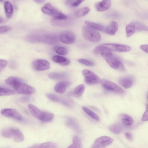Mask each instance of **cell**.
Masks as SVG:
<instances>
[{"mask_svg": "<svg viewBox=\"0 0 148 148\" xmlns=\"http://www.w3.org/2000/svg\"><path fill=\"white\" fill-rule=\"evenodd\" d=\"M113 141V139L110 137L106 136H102L95 140L92 148H104L110 145Z\"/></svg>", "mask_w": 148, "mask_h": 148, "instance_id": "obj_9", "label": "cell"}, {"mask_svg": "<svg viewBox=\"0 0 148 148\" xmlns=\"http://www.w3.org/2000/svg\"><path fill=\"white\" fill-rule=\"evenodd\" d=\"M82 142L80 138L77 136H74L73 139V144L68 147V148H82Z\"/></svg>", "mask_w": 148, "mask_h": 148, "instance_id": "obj_26", "label": "cell"}, {"mask_svg": "<svg viewBox=\"0 0 148 148\" xmlns=\"http://www.w3.org/2000/svg\"><path fill=\"white\" fill-rule=\"evenodd\" d=\"M125 136L127 138L130 140H132L133 137L132 135L129 133L126 132L125 134Z\"/></svg>", "mask_w": 148, "mask_h": 148, "instance_id": "obj_44", "label": "cell"}, {"mask_svg": "<svg viewBox=\"0 0 148 148\" xmlns=\"http://www.w3.org/2000/svg\"><path fill=\"white\" fill-rule=\"evenodd\" d=\"M12 87L17 93L21 94L31 95L36 91L34 88L25 83L23 81L17 83Z\"/></svg>", "mask_w": 148, "mask_h": 148, "instance_id": "obj_5", "label": "cell"}, {"mask_svg": "<svg viewBox=\"0 0 148 148\" xmlns=\"http://www.w3.org/2000/svg\"><path fill=\"white\" fill-rule=\"evenodd\" d=\"M41 11L44 14L53 17L57 20H64L67 18V16L60 12L50 3L45 4L41 8Z\"/></svg>", "mask_w": 148, "mask_h": 148, "instance_id": "obj_3", "label": "cell"}, {"mask_svg": "<svg viewBox=\"0 0 148 148\" xmlns=\"http://www.w3.org/2000/svg\"><path fill=\"white\" fill-rule=\"evenodd\" d=\"M33 66L36 70L43 71L49 69L50 67V64L46 60L39 59L36 60L33 62Z\"/></svg>", "mask_w": 148, "mask_h": 148, "instance_id": "obj_13", "label": "cell"}, {"mask_svg": "<svg viewBox=\"0 0 148 148\" xmlns=\"http://www.w3.org/2000/svg\"><path fill=\"white\" fill-rule=\"evenodd\" d=\"M121 119L123 123L127 125H130L133 123L132 118L127 114H122L121 116Z\"/></svg>", "mask_w": 148, "mask_h": 148, "instance_id": "obj_28", "label": "cell"}, {"mask_svg": "<svg viewBox=\"0 0 148 148\" xmlns=\"http://www.w3.org/2000/svg\"><path fill=\"white\" fill-rule=\"evenodd\" d=\"M133 23L134 25L136 30L138 31H148V27L145 25L138 22H134Z\"/></svg>", "mask_w": 148, "mask_h": 148, "instance_id": "obj_35", "label": "cell"}, {"mask_svg": "<svg viewBox=\"0 0 148 148\" xmlns=\"http://www.w3.org/2000/svg\"><path fill=\"white\" fill-rule=\"evenodd\" d=\"M0 91L1 96L10 95L15 94V92L12 90L3 87H0Z\"/></svg>", "mask_w": 148, "mask_h": 148, "instance_id": "obj_34", "label": "cell"}, {"mask_svg": "<svg viewBox=\"0 0 148 148\" xmlns=\"http://www.w3.org/2000/svg\"><path fill=\"white\" fill-rule=\"evenodd\" d=\"M11 28L7 26H2L0 27V33L3 34L10 31Z\"/></svg>", "mask_w": 148, "mask_h": 148, "instance_id": "obj_38", "label": "cell"}, {"mask_svg": "<svg viewBox=\"0 0 148 148\" xmlns=\"http://www.w3.org/2000/svg\"><path fill=\"white\" fill-rule=\"evenodd\" d=\"M110 66L112 68L121 71H124L125 68L123 64L116 57L113 55L104 57Z\"/></svg>", "mask_w": 148, "mask_h": 148, "instance_id": "obj_8", "label": "cell"}, {"mask_svg": "<svg viewBox=\"0 0 148 148\" xmlns=\"http://www.w3.org/2000/svg\"><path fill=\"white\" fill-rule=\"evenodd\" d=\"M95 53L104 57L112 55L111 51L107 47L100 45L96 47L94 49Z\"/></svg>", "mask_w": 148, "mask_h": 148, "instance_id": "obj_14", "label": "cell"}, {"mask_svg": "<svg viewBox=\"0 0 148 148\" xmlns=\"http://www.w3.org/2000/svg\"><path fill=\"white\" fill-rule=\"evenodd\" d=\"M1 114L4 116L12 118L18 121H22L23 117L21 114L16 110L10 108L2 109Z\"/></svg>", "mask_w": 148, "mask_h": 148, "instance_id": "obj_10", "label": "cell"}, {"mask_svg": "<svg viewBox=\"0 0 148 148\" xmlns=\"http://www.w3.org/2000/svg\"><path fill=\"white\" fill-rule=\"evenodd\" d=\"M4 21V18L1 16H0V23H3Z\"/></svg>", "mask_w": 148, "mask_h": 148, "instance_id": "obj_46", "label": "cell"}, {"mask_svg": "<svg viewBox=\"0 0 148 148\" xmlns=\"http://www.w3.org/2000/svg\"><path fill=\"white\" fill-rule=\"evenodd\" d=\"M85 89V86L83 84L78 85L71 92L70 94L76 97H80L83 93Z\"/></svg>", "mask_w": 148, "mask_h": 148, "instance_id": "obj_23", "label": "cell"}, {"mask_svg": "<svg viewBox=\"0 0 148 148\" xmlns=\"http://www.w3.org/2000/svg\"><path fill=\"white\" fill-rule=\"evenodd\" d=\"M4 0H0V2H3Z\"/></svg>", "mask_w": 148, "mask_h": 148, "instance_id": "obj_47", "label": "cell"}, {"mask_svg": "<svg viewBox=\"0 0 148 148\" xmlns=\"http://www.w3.org/2000/svg\"><path fill=\"white\" fill-rule=\"evenodd\" d=\"M75 0H66V4L68 5L73 7V5Z\"/></svg>", "mask_w": 148, "mask_h": 148, "instance_id": "obj_43", "label": "cell"}, {"mask_svg": "<svg viewBox=\"0 0 148 148\" xmlns=\"http://www.w3.org/2000/svg\"><path fill=\"white\" fill-rule=\"evenodd\" d=\"M59 38L62 42L66 44H72L75 40L74 34L70 31H65L62 32L60 35Z\"/></svg>", "mask_w": 148, "mask_h": 148, "instance_id": "obj_12", "label": "cell"}, {"mask_svg": "<svg viewBox=\"0 0 148 148\" xmlns=\"http://www.w3.org/2000/svg\"><path fill=\"white\" fill-rule=\"evenodd\" d=\"M57 145L53 142H47L44 143L35 145L29 148H56Z\"/></svg>", "mask_w": 148, "mask_h": 148, "instance_id": "obj_24", "label": "cell"}, {"mask_svg": "<svg viewBox=\"0 0 148 148\" xmlns=\"http://www.w3.org/2000/svg\"><path fill=\"white\" fill-rule=\"evenodd\" d=\"M46 96L49 99L53 101L60 103L67 107H70L71 106V104L69 102L61 99L56 95L52 93H48L46 94Z\"/></svg>", "mask_w": 148, "mask_h": 148, "instance_id": "obj_16", "label": "cell"}, {"mask_svg": "<svg viewBox=\"0 0 148 148\" xmlns=\"http://www.w3.org/2000/svg\"><path fill=\"white\" fill-rule=\"evenodd\" d=\"M90 10V9L88 7H84L77 11L75 14L76 16L78 17L83 16L87 14Z\"/></svg>", "mask_w": 148, "mask_h": 148, "instance_id": "obj_31", "label": "cell"}, {"mask_svg": "<svg viewBox=\"0 0 148 148\" xmlns=\"http://www.w3.org/2000/svg\"><path fill=\"white\" fill-rule=\"evenodd\" d=\"M34 1L38 4H42L44 3L45 0H33Z\"/></svg>", "mask_w": 148, "mask_h": 148, "instance_id": "obj_45", "label": "cell"}, {"mask_svg": "<svg viewBox=\"0 0 148 148\" xmlns=\"http://www.w3.org/2000/svg\"><path fill=\"white\" fill-rule=\"evenodd\" d=\"M54 49L56 53L60 55H65L67 53L66 48L63 47L56 46L54 47Z\"/></svg>", "mask_w": 148, "mask_h": 148, "instance_id": "obj_36", "label": "cell"}, {"mask_svg": "<svg viewBox=\"0 0 148 148\" xmlns=\"http://www.w3.org/2000/svg\"><path fill=\"white\" fill-rule=\"evenodd\" d=\"M79 63L87 66H92L94 65V63L91 61L84 59H80L78 60Z\"/></svg>", "mask_w": 148, "mask_h": 148, "instance_id": "obj_37", "label": "cell"}, {"mask_svg": "<svg viewBox=\"0 0 148 148\" xmlns=\"http://www.w3.org/2000/svg\"><path fill=\"white\" fill-rule=\"evenodd\" d=\"M133 79L130 77H124L120 78L119 80V84L125 88H130L132 85Z\"/></svg>", "mask_w": 148, "mask_h": 148, "instance_id": "obj_19", "label": "cell"}, {"mask_svg": "<svg viewBox=\"0 0 148 148\" xmlns=\"http://www.w3.org/2000/svg\"><path fill=\"white\" fill-rule=\"evenodd\" d=\"M135 31V27L133 23L127 25L126 27V32L127 37H129L131 36Z\"/></svg>", "mask_w": 148, "mask_h": 148, "instance_id": "obj_33", "label": "cell"}, {"mask_svg": "<svg viewBox=\"0 0 148 148\" xmlns=\"http://www.w3.org/2000/svg\"><path fill=\"white\" fill-rule=\"evenodd\" d=\"M82 31L84 37L88 40L97 42L101 39V35L98 32L86 25L83 27Z\"/></svg>", "mask_w": 148, "mask_h": 148, "instance_id": "obj_4", "label": "cell"}, {"mask_svg": "<svg viewBox=\"0 0 148 148\" xmlns=\"http://www.w3.org/2000/svg\"><path fill=\"white\" fill-rule=\"evenodd\" d=\"M82 108L84 111L91 118L97 121L99 120V116L93 111L85 106L82 107Z\"/></svg>", "mask_w": 148, "mask_h": 148, "instance_id": "obj_30", "label": "cell"}, {"mask_svg": "<svg viewBox=\"0 0 148 148\" xmlns=\"http://www.w3.org/2000/svg\"><path fill=\"white\" fill-rule=\"evenodd\" d=\"M84 0H75L72 6L73 7L78 6Z\"/></svg>", "mask_w": 148, "mask_h": 148, "instance_id": "obj_41", "label": "cell"}, {"mask_svg": "<svg viewBox=\"0 0 148 148\" xmlns=\"http://www.w3.org/2000/svg\"><path fill=\"white\" fill-rule=\"evenodd\" d=\"M100 83L102 86L108 90L119 93H123L125 92L121 87L108 80L102 79L101 80Z\"/></svg>", "mask_w": 148, "mask_h": 148, "instance_id": "obj_6", "label": "cell"}, {"mask_svg": "<svg viewBox=\"0 0 148 148\" xmlns=\"http://www.w3.org/2000/svg\"><path fill=\"white\" fill-rule=\"evenodd\" d=\"M52 59L55 62L63 66L68 65L70 63V61L69 59L64 57L58 55L53 56Z\"/></svg>", "mask_w": 148, "mask_h": 148, "instance_id": "obj_21", "label": "cell"}, {"mask_svg": "<svg viewBox=\"0 0 148 148\" xmlns=\"http://www.w3.org/2000/svg\"><path fill=\"white\" fill-rule=\"evenodd\" d=\"M1 135L3 137L12 139L16 142H21L24 139V136L21 131L15 128H5L1 131Z\"/></svg>", "mask_w": 148, "mask_h": 148, "instance_id": "obj_2", "label": "cell"}, {"mask_svg": "<svg viewBox=\"0 0 148 148\" xmlns=\"http://www.w3.org/2000/svg\"><path fill=\"white\" fill-rule=\"evenodd\" d=\"M26 99H27V98H26L25 99H26ZM22 99V100H23H23H25V98L24 99Z\"/></svg>", "mask_w": 148, "mask_h": 148, "instance_id": "obj_48", "label": "cell"}, {"mask_svg": "<svg viewBox=\"0 0 148 148\" xmlns=\"http://www.w3.org/2000/svg\"><path fill=\"white\" fill-rule=\"evenodd\" d=\"M111 5V0H102L97 3L95 7L97 10L99 12L104 11L108 10Z\"/></svg>", "mask_w": 148, "mask_h": 148, "instance_id": "obj_15", "label": "cell"}, {"mask_svg": "<svg viewBox=\"0 0 148 148\" xmlns=\"http://www.w3.org/2000/svg\"><path fill=\"white\" fill-rule=\"evenodd\" d=\"M66 123L67 126L73 129L77 132H80V129L75 120L71 117H69L66 119Z\"/></svg>", "mask_w": 148, "mask_h": 148, "instance_id": "obj_20", "label": "cell"}, {"mask_svg": "<svg viewBox=\"0 0 148 148\" xmlns=\"http://www.w3.org/2000/svg\"><path fill=\"white\" fill-rule=\"evenodd\" d=\"M140 48L143 51L148 53V45H142L140 46Z\"/></svg>", "mask_w": 148, "mask_h": 148, "instance_id": "obj_42", "label": "cell"}, {"mask_svg": "<svg viewBox=\"0 0 148 148\" xmlns=\"http://www.w3.org/2000/svg\"><path fill=\"white\" fill-rule=\"evenodd\" d=\"M86 25L95 30L103 31L104 27L102 25L92 22L86 21L85 22Z\"/></svg>", "mask_w": 148, "mask_h": 148, "instance_id": "obj_25", "label": "cell"}, {"mask_svg": "<svg viewBox=\"0 0 148 148\" xmlns=\"http://www.w3.org/2000/svg\"><path fill=\"white\" fill-rule=\"evenodd\" d=\"M28 108L30 112L35 117L42 121L50 122L53 119L54 115L52 113L41 110L33 105L29 104Z\"/></svg>", "mask_w": 148, "mask_h": 148, "instance_id": "obj_1", "label": "cell"}, {"mask_svg": "<svg viewBox=\"0 0 148 148\" xmlns=\"http://www.w3.org/2000/svg\"><path fill=\"white\" fill-rule=\"evenodd\" d=\"M141 120L143 121H148V105H146V111L143 115Z\"/></svg>", "mask_w": 148, "mask_h": 148, "instance_id": "obj_39", "label": "cell"}, {"mask_svg": "<svg viewBox=\"0 0 148 148\" xmlns=\"http://www.w3.org/2000/svg\"><path fill=\"white\" fill-rule=\"evenodd\" d=\"M109 130L112 133L117 134L121 132L123 130V127L120 124L116 123L110 125Z\"/></svg>", "mask_w": 148, "mask_h": 148, "instance_id": "obj_27", "label": "cell"}, {"mask_svg": "<svg viewBox=\"0 0 148 148\" xmlns=\"http://www.w3.org/2000/svg\"><path fill=\"white\" fill-rule=\"evenodd\" d=\"M118 23L115 21H112L108 27L104 28L103 30L106 33L110 35H114L118 30Z\"/></svg>", "mask_w": 148, "mask_h": 148, "instance_id": "obj_18", "label": "cell"}, {"mask_svg": "<svg viewBox=\"0 0 148 148\" xmlns=\"http://www.w3.org/2000/svg\"><path fill=\"white\" fill-rule=\"evenodd\" d=\"M70 84V82L68 81H63L58 82L55 86L54 90L58 93H63L65 92L67 88Z\"/></svg>", "mask_w": 148, "mask_h": 148, "instance_id": "obj_17", "label": "cell"}, {"mask_svg": "<svg viewBox=\"0 0 148 148\" xmlns=\"http://www.w3.org/2000/svg\"><path fill=\"white\" fill-rule=\"evenodd\" d=\"M147 100H148V95H147Z\"/></svg>", "mask_w": 148, "mask_h": 148, "instance_id": "obj_49", "label": "cell"}, {"mask_svg": "<svg viewBox=\"0 0 148 148\" xmlns=\"http://www.w3.org/2000/svg\"><path fill=\"white\" fill-rule=\"evenodd\" d=\"M49 77L51 79L58 80L65 78L66 75L62 73H53L49 75Z\"/></svg>", "mask_w": 148, "mask_h": 148, "instance_id": "obj_32", "label": "cell"}, {"mask_svg": "<svg viewBox=\"0 0 148 148\" xmlns=\"http://www.w3.org/2000/svg\"><path fill=\"white\" fill-rule=\"evenodd\" d=\"M7 62L3 59H0V71L1 72L7 65Z\"/></svg>", "mask_w": 148, "mask_h": 148, "instance_id": "obj_40", "label": "cell"}, {"mask_svg": "<svg viewBox=\"0 0 148 148\" xmlns=\"http://www.w3.org/2000/svg\"><path fill=\"white\" fill-rule=\"evenodd\" d=\"M82 73L86 83L90 84H94L100 82L101 80L96 75L90 71L86 69L82 70Z\"/></svg>", "mask_w": 148, "mask_h": 148, "instance_id": "obj_7", "label": "cell"}, {"mask_svg": "<svg viewBox=\"0 0 148 148\" xmlns=\"http://www.w3.org/2000/svg\"><path fill=\"white\" fill-rule=\"evenodd\" d=\"M4 8L6 16L8 18H10L12 16L13 6L12 3L9 1H6L4 3Z\"/></svg>", "mask_w": 148, "mask_h": 148, "instance_id": "obj_22", "label": "cell"}, {"mask_svg": "<svg viewBox=\"0 0 148 148\" xmlns=\"http://www.w3.org/2000/svg\"><path fill=\"white\" fill-rule=\"evenodd\" d=\"M106 47L111 51L119 52H125L130 51L131 47L127 45L119 44L106 43L101 45Z\"/></svg>", "mask_w": 148, "mask_h": 148, "instance_id": "obj_11", "label": "cell"}, {"mask_svg": "<svg viewBox=\"0 0 148 148\" xmlns=\"http://www.w3.org/2000/svg\"><path fill=\"white\" fill-rule=\"evenodd\" d=\"M23 81L19 78L14 76H10L7 78L5 80L6 84L13 86L17 83Z\"/></svg>", "mask_w": 148, "mask_h": 148, "instance_id": "obj_29", "label": "cell"}]
</instances>
